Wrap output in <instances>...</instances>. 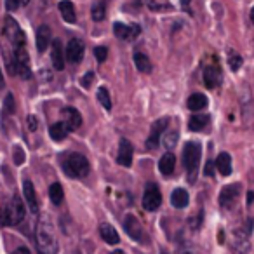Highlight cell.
I'll use <instances>...</instances> for the list:
<instances>
[{
    "label": "cell",
    "instance_id": "42",
    "mask_svg": "<svg viewBox=\"0 0 254 254\" xmlns=\"http://www.w3.org/2000/svg\"><path fill=\"white\" fill-rule=\"evenodd\" d=\"M14 254H30V251L26 249V247H18V249L14 251Z\"/></svg>",
    "mask_w": 254,
    "mask_h": 254
},
{
    "label": "cell",
    "instance_id": "25",
    "mask_svg": "<svg viewBox=\"0 0 254 254\" xmlns=\"http://www.w3.org/2000/svg\"><path fill=\"white\" fill-rule=\"evenodd\" d=\"M68 132H70V127H68L63 120H61V122H56L54 126H51V129H49V134L54 141H63V139L68 136Z\"/></svg>",
    "mask_w": 254,
    "mask_h": 254
},
{
    "label": "cell",
    "instance_id": "2",
    "mask_svg": "<svg viewBox=\"0 0 254 254\" xmlns=\"http://www.w3.org/2000/svg\"><path fill=\"white\" fill-rule=\"evenodd\" d=\"M26 214V207H25V202L14 195L12 200L9 202L7 207H4L0 211V225L4 226H12V225H19V223L25 219Z\"/></svg>",
    "mask_w": 254,
    "mask_h": 254
},
{
    "label": "cell",
    "instance_id": "10",
    "mask_svg": "<svg viewBox=\"0 0 254 254\" xmlns=\"http://www.w3.org/2000/svg\"><path fill=\"white\" fill-rule=\"evenodd\" d=\"M240 195V185L233 183V185H226L225 188L219 193V204H221L223 209H232L235 205L237 198Z\"/></svg>",
    "mask_w": 254,
    "mask_h": 254
},
{
    "label": "cell",
    "instance_id": "46",
    "mask_svg": "<svg viewBox=\"0 0 254 254\" xmlns=\"http://www.w3.org/2000/svg\"><path fill=\"white\" fill-rule=\"evenodd\" d=\"M112 254H124V251H115V253H112Z\"/></svg>",
    "mask_w": 254,
    "mask_h": 254
},
{
    "label": "cell",
    "instance_id": "15",
    "mask_svg": "<svg viewBox=\"0 0 254 254\" xmlns=\"http://www.w3.org/2000/svg\"><path fill=\"white\" fill-rule=\"evenodd\" d=\"M204 84L209 89H216L221 84V70L218 64H209L204 68Z\"/></svg>",
    "mask_w": 254,
    "mask_h": 254
},
{
    "label": "cell",
    "instance_id": "43",
    "mask_svg": "<svg viewBox=\"0 0 254 254\" xmlns=\"http://www.w3.org/2000/svg\"><path fill=\"white\" fill-rule=\"evenodd\" d=\"M253 198H254V193L249 191V193H247V204H253Z\"/></svg>",
    "mask_w": 254,
    "mask_h": 254
},
{
    "label": "cell",
    "instance_id": "37",
    "mask_svg": "<svg viewBox=\"0 0 254 254\" xmlns=\"http://www.w3.org/2000/svg\"><path fill=\"white\" fill-rule=\"evenodd\" d=\"M5 113H14V98H12V94L5 96Z\"/></svg>",
    "mask_w": 254,
    "mask_h": 254
},
{
    "label": "cell",
    "instance_id": "14",
    "mask_svg": "<svg viewBox=\"0 0 254 254\" xmlns=\"http://www.w3.org/2000/svg\"><path fill=\"white\" fill-rule=\"evenodd\" d=\"M117 162L124 167H131L132 164V145L129 139L122 138L119 143V153H117Z\"/></svg>",
    "mask_w": 254,
    "mask_h": 254
},
{
    "label": "cell",
    "instance_id": "21",
    "mask_svg": "<svg viewBox=\"0 0 254 254\" xmlns=\"http://www.w3.org/2000/svg\"><path fill=\"white\" fill-rule=\"evenodd\" d=\"M58 9H60L61 16L66 23H75L77 21V14H75V5L71 4L70 0H61L58 4Z\"/></svg>",
    "mask_w": 254,
    "mask_h": 254
},
{
    "label": "cell",
    "instance_id": "18",
    "mask_svg": "<svg viewBox=\"0 0 254 254\" xmlns=\"http://www.w3.org/2000/svg\"><path fill=\"white\" fill-rule=\"evenodd\" d=\"M51 60H53L54 70L61 71L64 68V53H63V46H61V40H58V39L53 40V51H51Z\"/></svg>",
    "mask_w": 254,
    "mask_h": 254
},
{
    "label": "cell",
    "instance_id": "41",
    "mask_svg": "<svg viewBox=\"0 0 254 254\" xmlns=\"http://www.w3.org/2000/svg\"><path fill=\"white\" fill-rule=\"evenodd\" d=\"M212 167H214V162H212V160H209L207 166H205V174H207V176H212V174H214Z\"/></svg>",
    "mask_w": 254,
    "mask_h": 254
},
{
    "label": "cell",
    "instance_id": "36",
    "mask_svg": "<svg viewBox=\"0 0 254 254\" xmlns=\"http://www.w3.org/2000/svg\"><path fill=\"white\" fill-rule=\"evenodd\" d=\"M146 4H148L150 9H153V11H169V5L167 4H160V2H153V0H146Z\"/></svg>",
    "mask_w": 254,
    "mask_h": 254
},
{
    "label": "cell",
    "instance_id": "44",
    "mask_svg": "<svg viewBox=\"0 0 254 254\" xmlns=\"http://www.w3.org/2000/svg\"><path fill=\"white\" fill-rule=\"evenodd\" d=\"M4 85V75H2V71H0V87Z\"/></svg>",
    "mask_w": 254,
    "mask_h": 254
},
{
    "label": "cell",
    "instance_id": "26",
    "mask_svg": "<svg viewBox=\"0 0 254 254\" xmlns=\"http://www.w3.org/2000/svg\"><path fill=\"white\" fill-rule=\"evenodd\" d=\"M174 166H176V159H174V155L171 152H167L166 155L159 160V169L164 176H171L174 171Z\"/></svg>",
    "mask_w": 254,
    "mask_h": 254
},
{
    "label": "cell",
    "instance_id": "27",
    "mask_svg": "<svg viewBox=\"0 0 254 254\" xmlns=\"http://www.w3.org/2000/svg\"><path fill=\"white\" fill-rule=\"evenodd\" d=\"M209 124V115H193L190 119V122H188V129L193 132L197 131H202V129H205Z\"/></svg>",
    "mask_w": 254,
    "mask_h": 254
},
{
    "label": "cell",
    "instance_id": "35",
    "mask_svg": "<svg viewBox=\"0 0 254 254\" xmlns=\"http://www.w3.org/2000/svg\"><path fill=\"white\" fill-rule=\"evenodd\" d=\"M94 56H96V60H98L99 63H103V61L106 60V56H108V49H106V47H103V46L96 47V49H94Z\"/></svg>",
    "mask_w": 254,
    "mask_h": 254
},
{
    "label": "cell",
    "instance_id": "45",
    "mask_svg": "<svg viewBox=\"0 0 254 254\" xmlns=\"http://www.w3.org/2000/svg\"><path fill=\"white\" fill-rule=\"evenodd\" d=\"M251 21H253V23H254V7H253V9H251Z\"/></svg>",
    "mask_w": 254,
    "mask_h": 254
},
{
    "label": "cell",
    "instance_id": "5",
    "mask_svg": "<svg viewBox=\"0 0 254 254\" xmlns=\"http://www.w3.org/2000/svg\"><path fill=\"white\" fill-rule=\"evenodd\" d=\"M23 80L32 78V70H30V60L28 53H26L25 46L23 47H14V60H12V68Z\"/></svg>",
    "mask_w": 254,
    "mask_h": 254
},
{
    "label": "cell",
    "instance_id": "29",
    "mask_svg": "<svg viewBox=\"0 0 254 254\" xmlns=\"http://www.w3.org/2000/svg\"><path fill=\"white\" fill-rule=\"evenodd\" d=\"M178 139H180V132L178 131H167L162 134V146L166 150H173L178 145Z\"/></svg>",
    "mask_w": 254,
    "mask_h": 254
},
{
    "label": "cell",
    "instance_id": "23",
    "mask_svg": "<svg viewBox=\"0 0 254 254\" xmlns=\"http://www.w3.org/2000/svg\"><path fill=\"white\" fill-rule=\"evenodd\" d=\"M188 200H190V197H188V191L185 190V188H176V190L171 193V204H173L176 209L187 207Z\"/></svg>",
    "mask_w": 254,
    "mask_h": 254
},
{
    "label": "cell",
    "instance_id": "11",
    "mask_svg": "<svg viewBox=\"0 0 254 254\" xmlns=\"http://www.w3.org/2000/svg\"><path fill=\"white\" fill-rule=\"evenodd\" d=\"M124 228H126V233L131 237L132 240L136 242H143L145 237H143V228H141V223L138 221V218L132 214H127L126 219H124Z\"/></svg>",
    "mask_w": 254,
    "mask_h": 254
},
{
    "label": "cell",
    "instance_id": "1",
    "mask_svg": "<svg viewBox=\"0 0 254 254\" xmlns=\"http://www.w3.org/2000/svg\"><path fill=\"white\" fill-rule=\"evenodd\" d=\"M35 242L39 254H58V240L49 219H40L35 230Z\"/></svg>",
    "mask_w": 254,
    "mask_h": 254
},
{
    "label": "cell",
    "instance_id": "13",
    "mask_svg": "<svg viewBox=\"0 0 254 254\" xmlns=\"http://www.w3.org/2000/svg\"><path fill=\"white\" fill-rule=\"evenodd\" d=\"M113 33L115 37L122 40H132L141 33V28L138 25H124V23H115L113 25Z\"/></svg>",
    "mask_w": 254,
    "mask_h": 254
},
{
    "label": "cell",
    "instance_id": "38",
    "mask_svg": "<svg viewBox=\"0 0 254 254\" xmlns=\"http://www.w3.org/2000/svg\"><path fill=\"white\" fill-rule=\"evenodd\" d=\"M92 80H94V73H92V71H87V73H85L84 77H82V80H80L82 87H85V89H87L89 85L92 84Z\"/></svg>",
    "mask_w": 254,
    "mask_h": 254
},
{
    "label": "cell",
    "instance_id": "47",
    "mask_svg": "<svg viewBox=\"0 0 254 254\" xmlns=\"http://www.w3.org/2000/svg\"><path fill=\"white\" fill-rule=\"evenodd\" d=\"M162 254H166V253H162Z\"/></svg>",
    "mask_w": 254,
    "mask_h": 254
},
{
    "label": "cell",
    "instance_id": "12",
    "mask_svg": "<svg viewBox=\"0 0 254 254\" xmlns=\"http://www.w3.org/2000/svg\"><path fill=\"white\" fill-rule=\"evenodd\" d=\"M64 58H66L70 63L77 64L82 61L84 58V42L78 39H71L66 46V53H64Z\"/></svg>",
    "mask_w": 254,
    "mask_h": 254
},
{
    "label": "cell",
    "instance_id": "28",
    "mask_svg": "<svg viewBox=\"0 0 254 254\" xmlns=\"http://www.w3.org/2000/svg\"><path fill=\"white\" fill-rule=\"evenodd\" d=\"M134 64L139 71H143V73H150V71H152V63H150L148 56L143 53L134 54Z\"/></svg>",
    "mask_w": 254,
    "mask_h": 254
},
{
    "label": "cell",
    "instance_id": "31",
    "mask_svg": "<svg viewBox=\"0 0 254 254\" xmlns=\"http://www.w3.org/2000/svg\"><path fill=\"white\" fill-rule=\"evenodd\" d=\"M91 14H92V19H94V21H103V19H105V14H106L105 2H96V4L92 5Z\"/></svg>",
    "mask_w": 254,
    "mask_h": 254
},
{
    "label": "cell",
    "instance_id": "20",
    "mask_svg": "<svg viewBox=\"0 0 254 254\" xmlns=\"http://www.w3.org/2000/svg\"><path fill=\"white\" fill-rule=\"evenodd\" d=\"M99 235H101V239L105 240L106 244H110V246L119 244V233H117V230L113 228L112 225H108V223H101V225H99Z\"/></svg>",
    "mask_w": 254,
    "mask_h": 254
},
{
    "label": "cell",
    "instance_id": "19",
    "mask_svg": "<svg viewBox=\"0 0 254 254\" xmlns=\"http://www.w3.org/2000/svg\"><path fill=\"white\" fill-rule=\"evenodd\" d=\"M53 42V35H51V28L47 25H40L37 30V49L39 53H44Z\"/></svg>",
    "mask_w": 254,
    "mask_h": 254
},
{
    "label": "cell",
    "instance_id": "34",
    "mask_svg": "<svg viewBox=\"0 0 254 254\" xmlns=\"http://www.w3.org/2000/svg\"><path fill=\"white\" fill-rule=\"evenodd\" d=\"M28 2L30 0H5V9H7L9 12H14L19 5H26Z\"/></svg>",
    "mask_w": 254,
    "mask_h": 254
},
{
    "label": "cell",
    "instance_id": "4",
    "mask_svg": "<svg viewBox=\"0 0 254 254\" xmlns=\"http://www.w3.org/2000/svg\"><path fill=\"white\" fill-rule=\"evenodd\" d=\"M200 155H202V148L198 143L195 141H188L183 148V164L187 167L188 173V180L193 183L195 176H197L198 171V164H200Z\"/></svg>",
    "mask_w": 254,
    "mask_h": 254
},
{
    "label": "cell",
    "instance_id": "8",
    "mask_svg": "<svg viewBox=\"0 0 254 254\" xmlns=\"http://www.w3.org/2000/svg\"><path fill=\"white\" fill-rule=\"evenodd\" d=\"M4 33L7 35V39L11 40L14 47H23V46H25V42H26L25 33H23L21 28H19V25L16 23V19H12L11 16H7V18H5Z\"/></svg>",
    "mask_w": 254,
    "mask_h": 254
},
{
    "label": "cell",
    "instance_id": "6",
    "mask_svg": "<svg viewBox=\"0 0 254 254\" xmlns=\"http://www.w3.org/2000/svg\"><path fill=\"white\" fill-rule=\"evenodd\" d=\"M162 204V193L155 183H148L143 191V207L146 211H157Z\"/></svg>",
    "mask_w": 254,
    "mask_h": 254
},
{
    "label": "cell",
    "instance_id": "24",
    "mask_svg": "<svg viewBox=\"0 0 254 254\" xmlns=\"http://www.w3.org/2000/svg\"><path fill=\"white\" fill-rule=\"evenodd\" d=\"M216 169H218V173H221L223 176H230V174H232V157L226 152L218 155V159H216Z\"/></svg>",
    "mask_w": 254,
    "mask_h": 254
},
{
    "label": "cell",
    "instance_id": "40",
    "mask_svg": "<svg viewBox=\"0 0 254 254\" xmlns=\"http://www.w3.org/2000/svg\"><path fill=\"white\" fill-rule=\"evenodd\" d=\"M28 127H30V131H35L37 129V119L33 115L28 117Z\"/></svg>",
    "mask_w": 254,
    "mask_h": 254
},
{
    "label": "cell",
    "instance_id": "9",
    "mask_svg": "<svg viewBox=\"0 0 254 254\" xmlns=\"http://www.w3.org/2000/svg\"><path fill=\"white\" fill-rule=\"evenodd\" d=\"M167 126H169V119H167V117L155 120V122L152 124V131H150V136H148V139H146V146H148V150H155L157 146H159L160 136L164 134V131L167 129Z\"/></svg>",
    "mask_w": 254,
    "mask_h": 254
},
{
    "label": "cell",
    "instance_id": "16",
    "mask_svg": "<svg viewBox=\"0 0 254 254\" xmlns=\"http://www.w3.org/2000/svg\"><path fill=\"white\" fill-rule=\"evenodd\" d=\"M61 117H63V122L66 124L68 127L71 129H77V127L82 126V115L78 110L71 108V106H66V108L61 110Z\"/></svg>",
    "mask_w": 254,
    "mask_h": 254
},
{
    "label": "cell",
    "instance_id": "32",
    "mask_svg": "<svg viewBox=\"0 0 254 254\" xmlns=\"http://www.w3.org/2000/svg\"><path fill=\"white\" fill-rule=\"evenodd\" d=\"M98 101L101 103L103 106H105L106 110H112V98H110V92L106 87H99L98 89Z\"/></svg>",
    "mask_w": 254,
    "mask_h": 254
},
{
    "label": "cell",
    "instance_id": "7",
    "mask_svg": "<svg viewBox=\"0 0 254 254\" xmlns=\"http://www.w3.org/2000/svg\"><path fill=\"white\" fill-rule=\"evenodd\" d=\"M251 232H253V221H247V226H242V228H239L235 233H233V249H235V253L239 254H244L247 253V249H249V235Z\"/></svg>",
    "mask_w": 254,
    "mask_h": 254
},
{
    "label": "cell",
    "instance_id": "22",
    "mask_svg": "<svg viewBox=\"0 0 254 254\" xmlns=\"http://www.w3.org/2000/svg\"><path fill=\"white\" fill-rule=\"evenodd\" d=\"M207 103H209L207 96L200 94V92H195V94H191L190 98H188L187 106L191 112H200V110H204L205 106H207Z\"/></svg>",
    "mask_w": 254,
    "mask_h": 254
},
{
    "label": "cell",
    "instance_id": "39",
    "mask_svg": "<svg viewBox=\"0 0 254 254\" xmlns=\"http://www.w3.org/2000/svg\"><path fill=\"white\" fill-rule=\"evenodd\" d=\"M23 160H25V153H23V150L19 148V146H16L14 148V162L18 164V166H21Z\"/></svg>",
    "mask_w": 254,
    "mask_h": 254
},
{
    "label": "cell",
    "instance_id": "30",
    "mask_svg": "<svg viewBox=\"0 0 254 254\" xmlns=\"http://www.w3.org/2000/svg\"><path fill=\"white\" fill-rule=\"evenodd\" d=\"M49 197L54 205H61V202H63V198H64L63 187H61L60 183H53L49 187Z\"/></svg>",
    "mask_w": 254,
    "mask_h": 254
},
{
    "label": "cell",
    "instance_id": "33",
    "mask_svg": "<svg viewBox=\"0 0 254 254\" xmlns=\"http://www.w3.org/2000/svg\"><path fill=\"white\" fill-rule=\"evenodd\" d=\"M242 63H244V60H242L240 54H237L235 51H228V64L233 71L239 70V68L242 66Z\"/></svg>",
    "mask_w": 254,
    "mask_h": 254
},
{
    "label": "cell",
    "instance_id": "17",
    "mask_svg": "<svg viewBox=\"0 0 254 254\" xmlns=\"http://www.w3.org/2000/svg\"><path fill=\"white\" fill-rule=\"evenodd\" d=\"M23 195H25L28 209L33 214H37V212H39V200H37V193H35V188H33L32 181L26 180L25 183H23Z\"/></svg>",
    "mask_w": 254,
    "mask_h": 254
},
{
    "label": "cell",
    "instance_id": "3",
    "mask_svg": "<svg viewBox=\"0 0 254 254\" xmlns=\"http://www.w3.org/2000/svg\"><path fill=\"white\" fill-rule=\"evenodd\" d=\"M89 169H91L89 160L82 153H70L63 160V171L68 178H75V180L85 178L89 174Z\"/></svg>",
    "mask_w": 254,
    "mask_h": 254
}]
</instances>
